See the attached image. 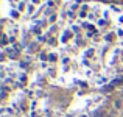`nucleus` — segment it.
<instances>
[{
  "label": "nucleus",
  "instance_id": "obj_1",
  "mask_svg": "<svg viewBox=\"0 0 123 117\" xmlns=\"http://www.w3.org/2000/svg\"><path fill=\"white\" fill-rule=\"evenodd\" d=\"M115 108H118V109L122 108V102H120V100H117V102H115Z\"/></svg>",
  "mask_w": 123,
  "mask_h": 117
},
{
  "label": "nucleus",
  "instance_id": "obj_2",
  "mask_svg": "<svg viewBox=\"0 0 123 117\" xmlns=\"http://www.w3.org/2000/svg\"><path fill=\"white\" fill-rule=\"evenodd\" d=\"M108 117H112V116H111V114H108Z\"/></svg>",
  "mask_w": 123,
  "mask_h": 117
},
{
  "label": "nucleus",
  "instance_id": "obj_3",
  "mask_svg": "<svg viewBox=\"0 0 123 117\" xmlns=\"http://www.w3.org/2000/svg\"><path fill=\"white\" fill-rule=\"evenodd\" d=\"M81 117H87V116H81Z\"/></svg>",
  "mask_w": 123,
  "mask_h": 117
}]
</instances>
